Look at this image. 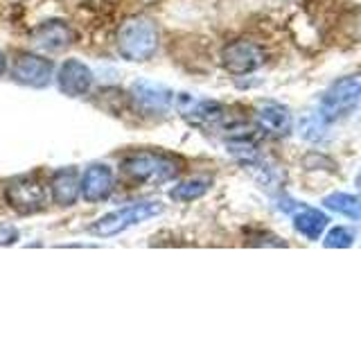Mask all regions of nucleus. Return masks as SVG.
Returning <instances> with one entry per match:
<instances>
[{"label": "nucleus", "instance_id": "obj_1", "mask_svg": "<svg viewBox=\"0 0 361 339\" xmlns=\"http://www.w3.org/2000/svg\"><path fill=\"white\" fill-rule=\"evenodd\" d=\"M122 172L133 184L145 186H161L178 177L180 161L169 154L161 152H133L122 158Z\"/></svg>", "mask_w": 361, "mask_h": 339}, {"label": "nucleus", "instance_id": "obj_2", "mask_svg": "<svg viewBox=\"0 0 361 339\" xmlns=\"http://www.w3.org/2000/svg\"><path fill=\"white\" fill-rule=\"evenodd\" d=\"M158 48V28L147 16H131L118 30V52L127 61L152 59Z\"/></svg>", "mask_w": 361, "mask_h": 339}, {"label": "nucleus", "instance_id": "obj_3", "mask_svg": "<svg viewBox=\"0 0 361 339\" xmlns=\"http://www.w3.org/2000/svg\"><path fill=\"white\" fill-rule=\"evenodd\" d=\"M357 109H361V73L336 79L319 102V113L325 122L350 116Z\"/></svg>", "mask_w": 361, "mask_h": 339}, {"label": "nucleus", "instance_id": "obj_4", "mask_svg": "<svg viewBox=\"0 0 361 339\" xmlns=\"http://www.w3.org/2000/svg\"><path fill=\"white\" fill-rule=\"evenodd\" d=\"M161 213H163L161 201H135L120 210H113V213L104 215V218H99L88 231L95 237H113V235L124 233L135 224H142L147 220L156 218V215H161Z\"/></svg>", "mask_w": 361, "mask_h": 339}, {"label": "nucleus", "instance_id": "obj_5", "mask_svg": "<svg viewBox=\"0 0 361 339\" xmlns=\"http://www.w3.org/2000/svg\"><path fill=\"white\" fill-rule=\"evenodd\" d=\"M131 107L145 118H163L174 105V93L163 84L156 82H133L129 88Z\"/></svg>", "mask_w": 361, "mask_h": 339}, {"label": "nucleus", "instance_id": "obj_6", "mask_svg": "<svg viewBox=\"0 0 361 339\" xmlns=\"http://www.w3.org/2000/svg\"><path fill=\"white\" fill-rule=\"evenodd\" d=\"M5 199L18 215H34L45 208L48 192L37 177H16L5 188Z\"/></svg>", "mask_w": 361, "mask_h": 339}, {"label": "nucleus", "instance_id": "obj_7", "mask_svg": "<svg viewBox=\"0 0 361 339\" xmlns=\"http://www.w3.org/2000/svg\"><path fill=\"white\" fill-rule=\"evenodd\" d=\"M267 64V50L251 39L231 41L221 50V66L231 75H251Z\"/></svg>", "mask_w": 361, "mask_h": 339}, {"label": "nucleus", "instance_id": "obj_8", "mask_svg": "<svg viewBox=\"0 0 361 339\" xmlns=\"http://www.w3.org/2000/svg\"><path fill=\"white\" fill-rule=\"evenodd\" d=\"M52 71L54 66L50 59H45L41 54L23 52L11 66V79L30 88H45L52 79Z\"/></svg>", "mask_w": 361, "mask_h": 339}, {"label": "nucleus", "instance_id": "obj_9", "mask_svg": "<svg viewBox=\"0 0 361 339\" xmlns=\"http://www.w3.org/2000/svg\"><path fill=\"white\" fill-rule=\"evenodd\" d=\"M178 113L195 127H217L226 122V107L214 100H195L192 95H178Z\"/></svg>", "mask_w": 361, "mask_h": 339}, {"label": "nucleus", "instance_id": "obj_10", "mask_svg": "<svg viewBox=\"0 0 361 339\" xmlns=\"http://www.w3.org/2000/svg\"><path fill=\"white\" fill-rule=\"evenodd\" d=\"M255 124L259 131L271 136V138H285L293 127V118L287 107L278 105V102H267V105L257 107Z\"/></svg>", "mask_w": 361, "mask_h": 339}, {"label": "nucleus", "instance_id": "obj_11", "mask_svg": "<svg viewBox=\"0 0 361 339\" xmlns=\"http://www.w3.org/2000/svg\"><path fill=\"white\" fill-rule=\"evenodd\" d=\"M79 195H82L88 203H97L109 199L113 192V172L104 163H93L86 167L84 177L79 179Z\"/></svg>", "mask_w": 361, "mask_h": 339}, {"label": "nucleus", "instance_id": "obj_12", "mask_svg": "<svg viewBox=\"0 0 361 339\" xmlns=\"http://www.w3.org/2000/svg\"><path fill=\"white\" fill-rule=\"evenodd\" d=\"M56 84L59 90L71 97H82L86 95L90 86H93V71L79 59H68L56 75Z\"/></svg>", "mask_w": 361, "mask_h": 339}, {"label": "nucleus", "instance_id": "obj_13", "mask_svg": "<svg viewBox=\"0 0 361 339\" xmlns=\"http://www.w3.org/2000/svg\"><path fill=\"white\" fill-rule=\"evenodd\" d=\"M73 41H75V34L63 20H48L32 32V43L45 52L66 50Z\"/></svg>", "mask_w": 361, "mask_h": 339}, {"label": "nucleus", "instance_id": "obj_14", "mask_svg": "<svg viewBox=\"0 0 361 339\" xmlns=\"http://www.w3.org/2000/svg\"><path fill=\"white\" fill-rule=\"evenodd\" d=\"M79 174L75 167L56 170L50 179V197L56 206H73L79 197Z\"/></svg>", "mask_w": 361, "mask_h": 339}, {"label": "nucleus", "instance_id": "obj_15", "mask_svg": "<svg viewBox=\"0 0 361 339\" xmlns=\"http://www.w3.org/2000/svg\"><path fill=\"white\" fill-rule=\"evenodd\" d=\"M327 224H330V218L319 208H300L293 215V229L302 237H307V240H321Z\"/></svg>", "mask_w": 361, "mask_h": 339}, {"label": "nucleus", "instance_id": "obj_16", "mask_svg": "<svg viewBox=\"0 0 361 339\" xmlns=\"http://www.w3.org/2000/svg\"><path fill=\"white\" fill-rule=\"evenodd\" d=\"M325 208H330L343 218L350 220H361V199L355 195H348V192H332L323 199Z\"/></svg>", "mask_w": 361, "mask_h": 339}, {"label": "nucleus", "instance_id": "obj_17", "mask_svg": "<svg viewBox=\"0 0 361 339\" xmlns=\"http://www.w3.org/2000/svg\"><path fill=\"white\" fill-rule=\"evenodd\" d=\"M210 190V179H201V177H195V179H188L183 184L174 186L169 190V197L174 201H197L201 199L206 192Z\"/></svg>", "mask_w": 361, "mask_h": 339}, {"label": "nucleus", "instance_id": "obj_18", "mask_svg": "<svg viewBox=\"0 0 361 339\" xmlns=\"http://www.w3.org/2000/svg\"><path fill=\"white\" fill-rule=\"evenodd\" d=\"M353 242H355V233L345 229V226H334L323 240V244L330 249H348V246H353Z\"/></svg>", "mask_w": 361, "mask_h": 339}, {"label": "nucleus", "instance_id": "obj_19", "mask_svg": "<svg viewBox=\"0 0 361 339\" xmlns=\"http://www.w3.org/2000/svg\"><path fill=\"white\" fill-rule=\"evenodd\" d=\"M18 240V229L11 224H0V244H14Z\"/></svg>", "mask_w": 361, "mask_h": 339}, {"label": "nucleus", "instance_id": "obj_20", "mask_svg": "<svg viewBox=\"0 0 361 339\" xmlns=\"http://www.w3.org/2000/svg\"><path fill=\"white\" fill-rule=\"evenodd\" d=\"M5 68H7V59H5V54L0 52V75L5 73Z\"/></svg>", "mask_w": 361, "mask_h": 339}, {"label": "nucleus", "instance_id": "obj_21", "mask_svg": "<svg viewBox=\"0 0 361 339\" xmlns=\"http://www.w3.org/2000/svg\"><path fill=\"white\" fill-rule=\"evenodd\" d=\"M357 188L361 190V172H359V177H357Z\"/></svg>", "mask_w": 361, "mask_h": 339}]
</instances>
